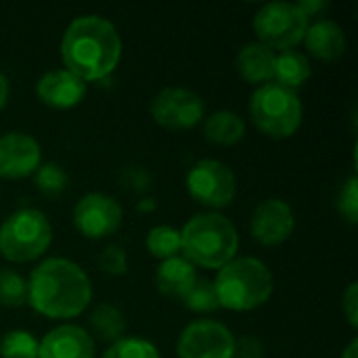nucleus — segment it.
Returning a JSON list of instances; mask_svg holds the SVG:
<instances>
[{
	"instance_id": "6",
	"label": "nucleus",
	"mask_w": 358,
	"mask_h": 358,
	"mask_svg": "<svg viewBox=\"0 0 358 358\" xmlns=\"http://www.w3.org/2000/svg\"><path fill=\"white\" fill-rule=\"evenodd\" d=\"M52 241L48 218L34 208L13 212L0 227V254L8 262L38 260Z\"/></svg>"
},
{
	"instance_id": "29",
	"label": "nucleus",
	"mask_w": 358,
	"mask_h": 358,
	"mask_svg": "<svg viewBox=\"0 0 358 358\" xmlns=\"http://www.w3.org/2000/svg\"><path fill=\"white\" fill-rule=\"evenodd\" d=\"M340 212L344 214V218L350 222V224H355L358 220V180L357 176H352L346 185H344V189H342V193H340Z\"/></svg>"
},
{
	"instance_id": "21",
	"label": "nucleus",
	"mask_w": 358,
	"mask_h": 358,
	"mask_svg": "<svg viewBox=\"0 0 358 358\" xmlns=\"http://www.w3.org/2000/svg\"><path fill=\"white\" fill-rule=\"evenodd\" d=\"M90 327L94 331V336L103 342H117L122 340L124 331H126V319L120 313V308L111 306V304H99L94 306V310L90 313Z\"/></svg>"
},
{
	"instance_id": "18",
	"label": "nucleus",
	"mask_w": 358,
	"mask_h": 358,
	"mask_svg": "<svg viewBox=\"0 0 358 358\" xmlns=\"http://www.w3.org/2000/svg\"><path fill=\"white\" fill-rule=\"evenodd\" d=\"M155 281H157V289L164 296L182 300L189 294V289L195 285L197 273H195V266L189 260H185L182 256H176V258H170V260L162 262Z\"/></svg>"
},
{
	"instance_id": "13",
	"label": "nucleus",
	"mask_w": 358,
	"mask_h": 358,
	"mask_svg": "<svg viewBox=\"0 0 358 358\" xmlns=\"http://www.w3.org/2000/svg\"><path fill=\"white\" fill-rule=\"evenodd\" d=\"M250 229L254 239L262 245H279L287 241L296 229L294 210L283 199H266L254 210Z\"/></svg>"
},
{
	"instance_id": "19",
	"label": "nucleus",
	"mask_w": 358,
	"mask_h": 358,
	"mask_svg": "<svg viewBox=\"0 0 358 358\" xmlns=\"http://www.w3.org/2000/svg\"><path fill=\"white\" fill-rule=\"evenodd\" d=\"M313 76V67L306 55H302L300 50H281L277 52L275 59V76L273 82L296 90L300 88L308 78Z\"/></svg>"
},
{
	"instance_id": "10",
	"label": "nucleus",
	"mask_w": 358,
	"mask_h": 358,
	"mask_svg": "<svg viewBox=\"0 0 358 358\" xmlns=\"http://www.w3.org/2000/svg\"><path fill=\"white\" fill-rule=\"evenodd\" d=\"M180 358H235V336L216 321L187 325L176 344Z\"/></svg>"
},
{
	"instance_id": "15",
	"label": "nucleus",
	"mask_w": 358,
	"mask_h": 358,
	"mask_svg": "<svg viewBox=\"0 0 358 358\" xmlns=\"http://www.w3.org/2000/svg\"><path fill=\"white\" fill-rule=\"evenodd\" d=\"M38 358H94V344L86 329L59 325L40 342Z\"/></svg>"
},
{
	"instance_id": "9",
	"label": "nucleus",
	"mask_w": 358,
	"mask_h": 358,
	"mask_svg": "<svg viewBox=\"0 0 358 358\" xmlns=\"http://www.w3.org/2000/svg\"><path fill=\"white\" fill-rule=\"evenodd\" d=\"M206 115L203 99L189 88H164L151 101V117L168 130H189Z\"/></svg>"
},
{
	"instance_id": "16",
	"label": "nucleus",
	"mask_w": 358,
	"mask_h": 358,
	"mask_svg": "<svg viewBox=\"0 0 358 358\" xmlns=\"http://www.w3.org/2000/svg\"><path fill=\"white\" fill-rule=\"evenodd\" d=\"M302 42L306 44L308 52L321 61H336L346 50V34L331 19H319L308 25Z\"/></svg>"
},
{
	"instance_id": "14",
	"label": "nucleus",
	"mask_w": 358,
	"mask_h": 358,
	"mask_svg": "<svg viewBox=\"0 0 358 358\" xmlns=\"http://www.w3.org/2000/svg\"><path fill=\"white\" fill-rule=\"evenodd\" d=\"M36 94L46 107L71 109L84 99L86 82L67 69H52L36 82Z\"/></svg>"
},
{
	"instance_id": "25",
	"label": "nucleus",
	"mask_w": 358,
	"mask_h": 358,
	"mask_svg": "<svg viewBox=\"0 0 358 358\" xmlns=\"http://www.w3.org/2000/svg\"><path fill=\"white\" fill-rule=\"evenodd\" d=\"M34 185L46 197H59L67 189V174L57 164H44L34 172Z\"/></svg>"
},
{
	"instance_id": "31",
	"label": "nucleus",
	"mask_w": 358,
	"mask_h": 358,
	"mask_svg": "<svg viewBox=\"0 0 358 358\" xmlns=\"http://www.w3.org/2000/svg\"><path fill=\"white\" fill-rule=\"evenodd\" d=\"M342 308H344V315L348 319V323L352 327H358V285L357 283H350L348 289L344 292L342 296Z\"/></svg>"
},
{
	"instance_id": "3",
	"label": "nucleus",
	"mask_w": 358,
	"mask_h": 358,
	"mask_svg": "<svg viewBox=\"0 0 358 358\" xmlns=\"http://www.w3.org/2000/svg\"><path fill=\"white\" fill-rule=\"evenodd\" d=\"M182 258L193 266L222 268L239 250L237 229L222 214H197L180 231Z\"/></svg>"
},
{
	"instance_id": "33",
	"label": "nucleus",
	"mask_w": 358,
	"mask_h": 358,
	"mask_svg": "<svg viewBox=\"0 0 358 358\" xmlns=\"http://www.w3.org/2000/svg\"><path fill=\"white\" fill-rule=\"evenodd\" d=\"M8 94H10V86L4 73H0V111L4 109V105L8 103Z\"/></svg>"
},
{
	"instance_id": "24",
	"label": "nucleus",
	"mask_w": 358,
	"mask_h": 358,
	"mask_svg": "<svg viewBox=\"0 0 358 358\" xmlns=\"http://www.w3.org/2000/svg\"><path fill=\"white\" fill-rule=\"evenodd\" d=\"M27 302V281L10 268H0V306L17 308Z\"/></svg>"
},
{
	"instance_id": "1",
	"label": "nucleus",
	"mask_w": 358,
	"mask_h": 358,
	"mask_svg": "<svg viewBox=\"0 0 358 358\" xmlns=\"http://www.w3.org/2000/svg\"><path fill=\"white\" fill-rule=\"evenodd\" d=\"M65 69L84 82L111 76L122 59V38L111 21L99 15L73 19L61 40Z\"/></svg>"
},
{
	"instance_id": "8",
	"label": "nucleus",
	"mask_w": 358,
	"mask_h": 358,
	"mask_svg": "<svg viewBox=\"0 0 358 358\" xmlns=\"http://www.w3.org/2000/svg\"><path fill=\"white\" fill-rule=\"evenodd\" d=\"M189 195L208 208H227L237 193L235 174L218 159H201L187 174Z\"/></svg>"
},
{
	"instance_id": "22",
	"label": "nucleus",
	"mask_w": 358,
	"mask_h": 358,
	"mask_svg": "<svg viewBox=\"0 0 358 358\" xmlns=\"http://www.w3.org/2000/svg\"><path fill=\"white\" fill-rule=\"evenodd\" d=\"M182 241H180V231L168 224L153 227L147 235V250L153 258L159 260H170L180 254Z\"/></svg>"
},
{
	"instance_id": "12",
	"label": "nucleus",
	"mask_w": 358,
	"mask_h": 358,
	"mask_svg": "<svg viewBox=\"0 0 358 358\" xmlns=\"http://www.w3.org/2000/svg\"><path fill=\"white\" fill-rule=\"evenodd\" d=\"M40 159L42 151L34 136L23 132L0 136V178H25L40 168Z\"/></svg>"
},
{
	"instance_id": "27",
	"label": "nucleus",
	"mask_w": 358,
	"mask_h": 358,
	"mask_svg": "<svg viewBox=\"0 0 358 358\" xmlns=\"http://www.w3.org/2000/svg\"><path fill=\"white\" fill-rule=\"evenodd\" d=\"M103 358H162L159 350L141 338H122L117 342H113Z\"/></svg>"
},
{
	"instance_id": "20",
	"label": "nucleus",
	"mask_w": 358,
	"mask_h": 358,
	"mask_svg": "<svg viewBox=\"0 0 358 358\" xmlns=\"http://www.w3.org/2000/svg\"><path fill=\"white\" fill-rule=\"evenodd\" d=\"M203 132H206V138L210 143L229 147V145H235L243 138L245 122L241 120L239 113L224 109V111H216L208 117Z\"/></svg>"
},
{
	"instance_id": "28",
	"label": "nucleus",
	"mask_w": 358,
	"mask_h": 358,
	"mask_svg": "<svg viewBox=\"0 0 358 358\" xmlns=\"http://www.w3.org/2000/svg\"><path fill=\"white\" fill-rule=\"evenodd\" d=\"M99 268L107 275L120 277L128 271V256L120 245H107L99 256Z\"/></svg>"
},
{
	"instance_id": "34",
	"label": "nucleus",
	"mask_w": 358,
	"mask_h": 358,
	"mask_svg": "<svg viewBox=\"0 0 358 358\" xmlns=\"http://www.w3.org/2000/svg\"><path fill=\"white\" fill-rule=\"evenodd\" d=\"M357 357H358V342L357 340H352V342L348 344V348L344 350L342 358H357Z\"/></svg>"
},
{
	"instance_id": "5",
	"label": "nucleus",
	"mask_w": 358,
	"mask_h": 358,
	"mask_svg": "<svg viewBox=\"0 0 358 358\" xmlns=\"http://www.w3.org/2000/svg\"><path fill=\"white\" fill-rule=\"evenodd\" d=\"M250 115L254 126L266 136L287 138L296 134L302 124V103L296 90H289L277 82H268L254 90Z\"/></svg>"
},
{
	"instance_id": "30",
	"label": "nucleus",
	"mask_w": 358,
	"mask_h": 358,
	"mask_svg": "<svg viewBox=\"0 0 358 358\" xmlns=\"http://www.w3.org/2000/svg\"><path fill=\"white\" fill-rule=\"evenodd\" d=\"M264 346L254 336H243L241 340H235V358H262Z\"/></svg>"
},
{
	"instance_id": "4",
	"label": "nucleus",
	"mask_w": 358,
	"mask_h": 358,
	"mask_svg": "<svg viewBox=\"0 0 358 358\" xmlns=\"http://www.w3.org/2000/svg\"><path fill=\"white\" fill-rule=\"evenodd\" d=\"M214 289L220 306L235 313H245L268 302L275 289V281L273 273L262 260L233 258L218 271Z\"/></svg>"
},
{
	"instance_id": "26",
	"label": "nucleus",
	"mask_w": 358,
	"mask_h": 358,
	"mask_svg": "<svg viewBox=\"0 0 358 358\" xmlns=\"http://www.w3.org/2000/svg\"><path fill=\"white\" fill-rule=\"evenodd\" d=\"M182 304L189 310H193V313H214L216 308H220L214 283L212 281H203V279L195 281V285L182 298Z\"/></svg>"
},
{
	"instance_id": "35",
	"label": "nucleus",
	"mask_w": 358,
	"mask_h": 358,
	"mask_svg": "<svg viewBox=\"0 0 358 358\" xmlns=\"http://www.w3.org/2000/svg\"><path fill=\"white\" fill-rule=\"evenodd\" d=\"M153 208H155V201H153V199H143V201L138 203V210H141V212H151Z\"/></svg>"
},
{
	"instance_id": "2",
	"label": "nucleus",
	"mask_w": 358,
	"mask_h": 358,
	"mask_svg": "<svg viewBox=\"0 0 358 358\" xmlns=\"http://www.w3.org/2000/svg\"><path fill=\"white\" fill-rule=\"evenodd\" d=\"M90 300V279L71 260L48 258L29 275L27 302L48 319H73L88 308Z\"/></svg>"
},
{
	"instance_id": "23",
	"label": "nucleus",
	"mask_w": 358,
	"mask_h": 358,
	"mask_svg": "<svg viewBox=\"0 0 358 358\" xmlns=\"http://www.w3.org/2000/svg\"><path fill=\"white\" fill-rule=\"evenodd\" d=\"M40 342L29 331H8L0 342V357L2 358H38Z\"/></svg>"
},
{
	"instance_id": "7",
	"label": "nucleus",
	"mask_w": 358,
	"mask_h": 358,
	"mask_svg": "<svg viewBox=\"0 0 358 358\" xmlns=\"http://www.w3.org/2000/svg\"><path fill=\"white\" fill-rule=\"evenodd\" d=\"M308 25V17L292 2L264 4L254 17L258 42L273 50H294L304 40Z\"/></svg>"
},
{
	"instance_id": "11",
	"label": "nucleus",
	"mask_w": 358,
	"mask_h": 358,
	"mask_svg": "<svg viewBox=\"0 0 358 358\" xmlns=\"http://www.w3.org/2000/svg\"><path fill=\"white\" fill-rule=\"evenodd\" d=\"M122 218V206L113 197L103 193L84 195L73 210V224L88 239H103L107 235H113L120 229Z\"/></svg>"
},
{
	"instance_id": "17",
	"label": "nucleus",
	"mask_w": 358,
	"mask_h": 358,
	"mask_svg": "<svg viewBox=\"0 0 358 358\" xmlns=\"http://www.w3.org/2000/svg\"><path fill=\"white\" fill-rule=\"evenodd\" d=\"M275 59L277 52L260 42H252L243 46L237 55V71L250 84H268L275 76Z\"/></svg>"
},
{
	"instance_id": "32",
	"label": "nucleus",
	"mask_w": 358,
	"mask_h": 358,
	"mask_svg": "<svg viewBox=\"0 0 358 358\" xmlns=\"http://www.w3.org/2000/svg\"><path fill=\"white\" fill-rule=\"evenodd\" d=\"M298 8L310 19V17H315L317 13L325 10V8H327V2H323V0H302V2H298Z\"/></svg>"
}]
</instances>
